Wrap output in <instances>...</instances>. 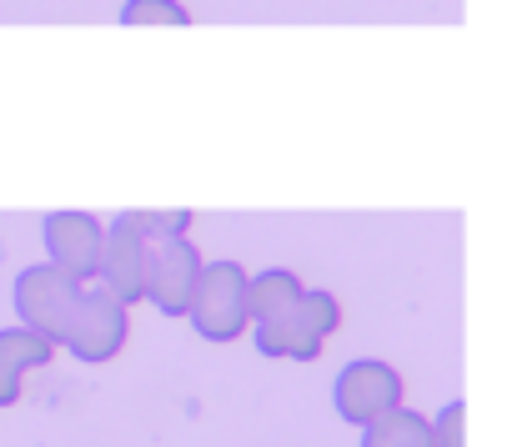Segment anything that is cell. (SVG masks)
<instances>
[{"label": "cell", "instance_id": "1", "mask_svg": "<svg viewBox=\"0 0 512 447\" xmlns=\"http://www.w3.org/2000/svg\"><path fill=\"white\" fill-rule=\"evenodd\" d=\"M186 317H191V332L201 342H216V347L236 342L251 327V317H246V267H236V262H201V277H196Z\"/></svg>", "mask_w": 512, "mask_h": 447}, {"label": "cell", "instance_id": "2", "mask_svg": "<svg viewBox=\"0 0 512 447\" xmlns=\"http://www.w3.org/2000/svg\"><path fill=\"white\" fill-rule=\"evenodd\" d=\"M342 307L332 292H302L292 312H282L277 322H256V352L262 357H292V362H312L322 352V342L337 332Z\"/></svg>", "mask_w": 512, "mask_h": 447}, {"label": "cell", "instance_id": "3", "mask_svg": "<svg viewBox=\"0 0 512 447\" xmlns=\"http://www.w3.org/2000/svg\"><path fill=\"white\" fill-rule=\"evenodd\" d=\"M81 292H86V287H81L76 277H66V272H56V267L46 262V267H26V272L16 277L11 307H16V317H21L26 332H36V337H46L51 347H61Z\"/></svg>", "mask_w": 512, "mask_h": 447}, {"label": "cell", "instance_id": "4", "mask_svg": "<svg viewBox=\"0 0 512 447\" xmlns=\"http://www.w3.org/2000/svg\"><path fill=\"white\" fill-rule=\"evenodd\" d=\"M126 332H131L126 302H116L106 287H91V292H81L61 347H66L76 362H91V367H96V362H111V357L126 347Z\"/></svg>", "mask_w": 512, "mask_h": 447}, {"label": "cell", "instance_id": "5", "mask_svg": "<svg viewBox=\"0 0 512 447\" xmlns=\"http://www.w3.org/2000/svg\"><path fill=\"white\" fill-rule=\"evenodd\" d=\"M332 407L347 427H367L377 422L382 412L402 407V377L392 362L382 357H362V362H347L332 382Z\"/></svg>", "mask_w": 512, "mask_h": 447}, {"label": "cell", "instance_id": "6", "mask_svg": "<svg viewBox=\"0 0 512 447\" xmlns=\"http://www.w3.org/2000/svg\"><path fill=\"white\" fill-rule=\"evenodd\" d=\"M101 242H106V221H96L91 211H51L41 221V247L46 262L66 277H76L81 287L96 277L101 262Z\"/></svg>", "mask_w": 512, "mask_h": 447}, {"label": "cell", "instance_id": "7", "mask_svg": "<svg viewBox=\"0 0 512 447\" xmlns=\"http://www.w3.org/2000/svg\"><path fill=\"white\" fill-rule=\"evenodd\" d=\"M196 277H201V252L186 237L156 242L146 257V297L141 302H151L161 317H186Z\"/></svg>", "mask_w": 512, "mask_h": 447}, {"label": "cell", "instance_id": "8", "mask_svg": "<svg viewBox=\"0 0 512 447\" xmlns=\"http://www.w3.org/2000/svg\"><path fill=\"white\" fill-rule=\"evenodd\" d=\"M146 257H151V247H146L131 227L111 221L106 242H101V262H96V282H101L116 302L136 307V302L146 297Z\"/></svg>", "mask_w": 512, "mask_h": 447}, {"label": "cell", "instance_id": "9", "mask_svg": "<svg viewBox=\"0 0 512 447\" xmlns=\"http://www.w3.org/2000/svg\"><path fill=\"white\" fill-rule=\"evenodd\" d=\"M56 357V347L26 327H0V407H16L21 402V387H26V372L46 367Z\"/></svg>", "mask_w": 512, "mask_h": 447}, {"label": "cell", "instance_id": "10", "mask_svg": "<svg viewBox=\"0 0 512 447\" xmlns=\"http://www.w3.org/2000/svg\"><path fill=\"white\" fill-rule=\"evenodd\" d=\"M302 292H307L302 277L287 272V267H272V272L246 277V317H251V327H256V322H277L282 312H292Z\"/></svg>", "mask_w": 512, "mask_h": 447}, {"label": "cell", "instance_id": "11", "mask_svg": "<svg viewBox=\"0 0 512 447\" xmlns=\"http://www.w3.org/2000/svg\"><path fill=\"white\" fill-rule=\"evenodd\" d=\"M357 447H432V432H427V417L422 412L392 407V412H382L377 422L362 427V442Z\"/></svg>", "mask_w": 512, "mask_h": 447}, {"label": "cell", "instance_id": "12", "mask_svg": "<svg viewBox=\"0 0 512 447\" xmlns=\"http://www.w3.org/2000/svg\"><path fill=\"white\" fill-rule=\"evenodd\" d=\"M116 221H121V227H131L146 247H156V242L186 237L191 211H186V206H131V211H121Z\"/></svg>", "mask_w": 512, "mask_h": 447}, {"label": "cell", "instance_id": "13", "mask_svg": "<svg viewBox=\"0 0 512 447\" xmlns=\"http://www.w3.org/2000/svg\"><path fill=\"white\" fill-rule=\"evenodd\" d=\"M121 26H166V31H181L191 26V11L181 0H126L121 6Z\"/></svg>", "mask_w": 512, "mask_h": 447}, {"label": "cell", "instance_id": "14", "mask_svg": "<svg viewBox=\"0 0 512 447\" xmlns=\"http://www.w3.org/2000/svg\"><path fill=\"white\" fill-rule=\"evenodd\" d=\"M427 432H432V447H467V402L452 397L437 417H427Z\"/></svg>", "mask_w": 512, "mask_h": 447}]
</instances>
